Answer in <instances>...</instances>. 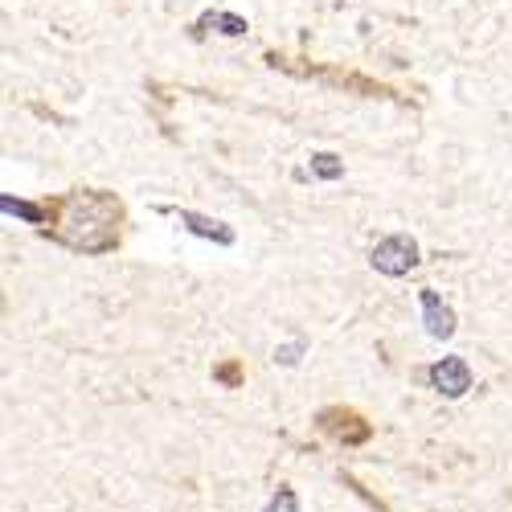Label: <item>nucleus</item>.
I'll list each match as a JSON object with an SVG mask.
<instances>
[{
	"label": "nucleus",
	"mask_w": 512,
	"mask_h": 512,
	"mask_svg": "<svg viewBox=\"0 0 512 512\" xmlns=\"http://www.w3.org/2000/svg\"><path fill=\"white\" fill-rule=\"evenodd\" d=\"M414 263H418V242L406 234H390L373 246V267L381 275H406Z\"/></svg>",
	"instance_id": "f257e3e1"
},
{
	"label": "nucleus",
	"mask_w": 512,
	"mask_h": 512,
	"mask_svg": "<svg viewBox=\"0 0 512 512\" xmlns=\"http://www.w3.org/2000/svg\"><path fill=\"white\" fill-rule=\"evenodd\" d=\"M431 381H435V390H443L447 398H463L467 390H472V369H467L463 357H443L431 369Z\"/></svg>",
	"instance_id": "f03ea898"
},
{
	"label": "nucleus",
	"mask_w": 512,
	"mask_h": 512,
	"mask_svg": "<svg viewBox=\"0 0 512 512\" xmlns=\"http://www.w3.org/2000/svg\"><path fill=\"white\" fill-rule=\"evenodd\" d=\"M422 312H426V332H431L435 340H447L455 332V312L439 300L435 291H422Z\"/></svg>",
	"instance_id": "7ed1b4c3"
},
{
	"label": "nucleus",
	"mask_w": 512,
	"mask_h": 512,
	"mask_svg": "<svg viewBox=\"0 0 512 512\" xmlns=\"http://www.w3.org/2000/svg\"><path fill=\"white\" fill-rule=\"evenodd\" d=\"M312 168H316V173H320V177H328V181H336L340 173H345V168H340V164H336V156H328V152L312 156Z\"/></svg>",
	"instance_id": "39448f33"
},
{
	"label": "nucleus",
	"mask_w": 512,
	"mask_h": 512,
	"mask_svg": "<svg viewBox=\"0 0 512 512\" xmlns=\"http://www.w3.org/2000/svg\"><path fill=\"white\" fill-rule=\"evenodd\" d=\"M181 222H185L193 234H201V238H218V242H230V238H234L222 222H205V218H197V213H181Z\"/></svg>",
	"instance_id": "20e7f679"
},
{
	"label": "nucleus",
	"mask_w": 512,
	"mask_h": 512,
	"mask_svg": "<svg viewBox=\"0 0 512 512\" xmlns=\"http://www.w3.org/2000/svg\"><path fill=\"white\" fill-rule=\"evenodd\" d=\"M275 361H283V365H295V361H300V345H287V349H279V353H275Z\"/></svg>",
	"instance_id": "0eeeda50"
},
{
	"label": "nucleus",
	"mask_w": 512,
	"mask_h": 512,
	"mask_svg": "<svg viewBox=\"0 0 512 512\" xmlns=\"http://www.w3.org/2000/svg\"><path fill=\"white\" fill-rule=\"evenodd\" d=\"M267 512H300V496H295L291 488H279V496L267 504Z\"/></svg>",
	"instance_id": "423d86ee"
}]
</instances>
